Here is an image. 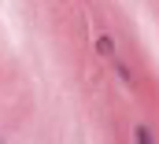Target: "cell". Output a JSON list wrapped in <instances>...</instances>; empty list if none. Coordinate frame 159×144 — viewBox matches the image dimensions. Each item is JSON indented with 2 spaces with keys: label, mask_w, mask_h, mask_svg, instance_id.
<instances>
[{
  "label": "cell",
  "mask_w": 159,
  "mask_h": 144,
  "mask_svg": "<svg viewBox=\"0 0 159 144\" xmlns=\"http://www.w3.org/2000/svg\"><path fill=\"white\" fill-rule=\"evenodd\" d=\"M133 141H137V144H156V137H152L148 126H133Z\"/></svg>",
  "instance_id": "1"
},
{
  "label": "cell",
  "mask_w": 159,
  "mask_h": 144,
  "mask_svg": "<svg viewBox=\"0 0 159 144\" xmlns=\"http://www.w3.org/2000/svg\"><path fill=\"white\" fill-rule=\"evenodd\" d=\"M96 52L111 59V56H115V41H111V37H96Z\"/></svg>",
  "instance_id": "2"
}]
</instances>
